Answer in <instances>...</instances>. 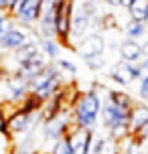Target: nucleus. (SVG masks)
I'll return each mask as SVG.
<instances>
[{
    "label": "nucleus",
    "mask_w": 148,
    "mask_h": 154,
    "mask_svg": "<svg viewBox=\"0 0 148 154\" xmlns=\"http://www.w3.org/2000/svg\"><path fill=\"white\" fill-rule=\"evenodd\" d=\"M138 65H140V73H142L140 79H148V57H144Z\"/></svg>",
    "instance_id": "20"
},
{
    "label": "nucleus",
    "mask_w": 148,
    "mask_h": 154,
    "mask_svg": "<svg viewBox=\"0 0 148 154\" xmlns=\"http://www.w3.org/2000/svg\"><path fill=\"white\" fill-rule=\"evenodd\" d=\"M146 154H148V152H146Z\"/></svg>",
    "instance_id": "29"
},
{
    "label": "nucleus",
    "mask_w": 148,
    "mask_h": 154,
    "mask_svg": "<svg viewBox=\"0 0 148 154\" xmlns=\"http://www.w3.org/2000/svg\"><path fill=\"white\" fill-rule=\"evenodd\" d=\"M16 2H18V0H6V4H8V14H10V12H12V10H14Z\"/></svg>",
    "instance_id": "22"
},
{
    "label": "nucleus",
    "mask_w": 148,
    "mask_h": 154,
    "mask_svg": "<svg viewBox=\"0 0 148 154\" xmlns=\"http://www.w3.org/2000/svg\"><path fill=\"white\" fill-rule=\"evenodd\" d=\"M109 79L112 81H116L118 85H122V87H128V85L136 83V81H140V65L138 63H126V61H118L114 63L112 67H109Z\"/></svg>",
    "instance_id": "3"
},
{
    "label": "nucleus",
    "mask_w": 148,
    "mask_h": 154,
    "mask_svg": "<svg viewBox=\"0 0 148 154\" xmlns=\"http://www.w3.org/2000/svg\"><path fill=\"white\" fill-rule=\"evenodd\" d=\"M118 154H124V152H122V150H120V152H118Z\"/></svg>",
    "instance_id": "28"
},
{
    "label": "nucleus",
    "mask_w": 148,
    "mask_h": 154,
    "mask_svg": "<svg viewBox=\"0 0 148 154\" xmlns=\"http://www.w3.org/2000/svg\"><path fill=\"white\" fill-rule=\"evenodd\" d=\"M103 142H106V136H101V134L94 132V138H91V148H89V154H101V150H103Z\"/></svg>",
    "instance_id": "17"
},
{
    "label": "nucleus",
    "mask_w": 148,
    "mask_h": 154,
    "mask_svg": "<svg viewBox=\"0 0 148 154\" xmlns=\"http://www.w3.org/2000/svg\"><path fill=\"white\" fill-rule=\"evenodd\" d=\"M118 51H120L122 61H126V63H140L146 57L142 43L140 41H132V38H124L120 43V47H118Z\"/></svg>",
    "instance_id": "9"
},
{
    "label": "nucleus",
    "mask_w": 148,
    "mask_h": 154,
    "mask_svg": "<svg viewBox=\"0 0 148 154\" xmlns=\"http://www.w3.org/2000/svg\"><path fill=\"white\" fill-rule=\"evenodd\" d=\"M55 65L59 67V71H61L63 75H69V77H75L79 73L77 65L71 61V59H67V57H59L57 61H55Z\"/></svg>",
    "instance_id": "14"
},
{
    "label": "nucleus",
    "mask_w": 148,
    "mask_h": 154,
    "mask_svg": "<svg viewBox=\"0 0 148 154\" xmlns=\"http://www.w3.org/2000/svg\"><path fill=\"white\" fill-rule=\"evenodd\" d=\"M106 2V6L108 8H118V6H122V0H103Z\"/></svg>",
    "instance_id": "21"
},
{
    "label": "nucleus",
    "mask_w": 148,
    "mask_h": 154,
    "mask_svg": "<svg viewBox=\"0 0 148 154\" xmlns=\"http://www.w3.org/2000/svg\"><path fill=\"white\" fill-rule=\"evenodd\" d=\"M101 108H103V97L100 95L97 89L79 93L73 101V109H71L73 112V124L94 132L101 116Z\"/></svg>",
    "instance_id": "1"
},
{
    "label": "nucleus",
    "mask_w": 148,
    "mask_h": 154,
    "mask_svg": "<svg viewBox=\"0 0 148 154\" xmlns=\"http://www.w3.org/2000/svg\"><path fill=\"white\" fill-rule=\"evenodd\" d=\"M142 47H144V55H146V57H148V38H146V41H144V43H142Z\"/></svg>",
    "instance_id": "25"
},
{
    "label": "nucleus",
    "mask_w": 148,
    "mask_h": 154,
    "mask_svg": "<svg viewBox=\"0 0 148 154\" xmlns=\"http://www.w3.org/2000/svg\"><path fill=\"white\" fill-rule=\"evenodd\" d=\"M41 14H43V0H26L23 6H18L10 16L16 23H20V26L31 29V26H35V23H39Z\"/></svg>",
    "instance_id": "5"
},
{
    "label": "nucleus",
    "mask_w": 148,
    "mask_h": 154,
    "mask_svg": "<svg viewBox=\"0 0 148 154\" xmlns=\"http://www.w3.org/2000/svg\"><path fill=\"white\" fill-rule=\"evenodd\" d=\"M39 47L41 53L47 57L51 63H55L59 59V49H61V43L57 38H39Z\"/></svg>",
    "instance_id": "11"
},
{
    "label": "nucleus",
    "mask_w": 148,
    "mask_h": 154,
    "mask_svg": "<svg viewBox=\"0 0 148 154\" xmlns=\"http://www.w3.org/2000/svg\"><path fill=\"white\" fill-rule=\"evenodd\" d=\"M89 67V71H103L106 67V55H101V57H91V59H85L83 61Z\"/></svg>",
    "instance_id": "16"
},
{
    "label": "nucleus",
    "mask_w": 148,
    "mask_h": 154,
    "mask_svg": "<svg viewBox=\"0 0 148 154\" xmlns=\"http://www.w3.org/2000/svg\"><path fill=\"white\" fill-rule=\"evenodd\" d=\"M6 14H8V12H0V24H2V20H4V18H6Z\"/></svg>",
    "instance_id": "26"
},
{
    "label": "nucleus",
    "mask_w": 148,
    "mask_h": 154,
    "mask_svg": "<svg viewBox=\"0 0 148 154\" xmlns=\"http://www.w3.org/2000/svg\"><path fill=\"white\" fill-rule=\"evenodd\" d=\"M130 114L132 112L118 108L114 101H109L106 97L103 108H101V124H103L106 130H112V128H118V126H126V124H130Z\"/></svg>",
    "instance_id": "6"
},
{
    "label": "nucleus",
    "mask_w": 148,
    "mask_h": 154,
    "mask_svg": "<svg viewBox=\"0 0 148 154\" xmlns=\"http://www.w3.org/2000/svg\"><path fill=\"white\" fill-rule=\"evenodd\" d=\"M126 12H128V18L138 20V23H144L146 16H148V0H136Z\"/></svg>",
    "instance_id": "13"
},
{
    "label": "nucleus",
    "mask_w": 148,
    "mask_h": 154,
    "mask_svg": "<svg viewBox=\"0 0 148 154\" xmlns=\"http://www.w3.org/2000/svg\"><path fill=\"white\" fill-rule=\"evenodd\" d=\"M124 35H126V38L138 41V38H144L148 35V29L144 26V23H138V20L128 18V20H126V24H124Z\"/></svg>",
    "instance_id": "12"
},
{
    "label": "nucleus",
    "mask_w": 148,
    "mask_h": 154,
    "mask_svg": "<svg viewBox=\"0 0 148 154\" xmlns=\"http://www.w3.org/2000/svg\"><path fill=\"white\" fill-rule=\"evenodd\" d=\"M134 2H136V0H122V8H124V10H128Z\"/></svg>",
    "instance_id": "23"
},
{
    "label": "nucleus",
    "mask_w": 148,
    "mask_h": 154,
    "mask_svg": "<svg viewBox=\"0 0 148 154\" xmlns=\"http://www.w3.org/2000/svg\"><path fill=\"white\" fill-rule=\"evenodd\" d=\"M0 12H8V4H6V0H0Z\"/></svg>",
    "instance_id": "24"
},
{
    "label": "nucleus",
    "mask_w": 148,
    "mask_h": 154,
    "mask_svg": "<svg viewBox=\"0 0 148 154\" xmlns=\"http://www.w3.org/2000/svg\"><path fill=\"white\" fill-rule=\"evenodd\" d=\"M32 38V32L24 31V26H12L10 31H6L0 37V51H18L20 47H24Z\"/></svg>",
    "instance_id": "7"
},
{
    "label": "nucleus",
    "mask_w": 148,
    "mask_h": 154,
    "mask_svg": "<svg viewBox=\"0 0 148 154\" xmlns=\"http://www.w3.org/2000/svg\"><path fill=\"white\" fill-rule=\"evenodd\" d=\"M144 26H146V29H148V16H146V20H144Z\"/></svg>",
    "instance_id": "27"
},
{
    "label": "nucleus",
    "mask_w": 148,
    "mask_h": 154,
    "mask_svg": "<svg viewBox=\"0 0 148 154\" xmlns=\"http://www.w3.org/2000/svg\"><path fill=\"white\" fill-rule=\"evenodd\" d=\"M49 154H73V148H71V144H69V138L63 136L61 140L53 142V146H51V152H49Z\"/></svg>",
    "instance_id": "15"
},
{
    "label": "nucleus",
    "mask_w": 148,
    "mask_h": 154,
    "mask_svg": "<svg viewBox=\"0 0 148 154\" xmlns=\"http://www.w3.org/2000/svg\"><path fill=\"white\" fill-rule=\"evenodd\" d=\"M29 87H31V95H35L41 103H49L63 89V73L55 63H49L43 73L29 81Z\"/></svg>",
    "instance_id": "2"
},
{
    "label": "nucleus",
    "mask_w": 148,
    "mask_h": 154,
    "mask_svg": "<svg viewBox=\"0 0 148 154\" xmlns=\"http://www.w3.org/2000/svg\"><path fill=\"white\" fill-rule=\"evenodd\" d=\"M73 49L83 61L91 59V57H101L103 51H106V38H103L101 32H89L81 41H77Z\"/></svg>",
    "instance_id": "4"
},
{
    "label": "nucleus",
    "mask_w": 148,
    "mask_h": 154,
    "mask_svg": "<svg viewBox=\"0 0 148 154\" xmlns=\"http://www.w3.org/2000/svg\"><path fill=\"white\" fill-rule=\"evenodd\" d=\"M148 122V103L144 101H136V106H134L132 114H130V134L136 136L138 132L144 128V124Z\"/></svg>",
    "instance_id": "10"
},
{
    "label": "nucleus",
    "mask_w": 148,
    "mask_h": 154,
    "mask_svg": "<svg viewBox=\"0 0 148 154\" xmlns=\"http://www.w3.org/2000/svg\"><path fill=\"white\" fill-rule=\"evenodd\" d=\"M67 138H69V144L73 148V154H89V148H91V138H94V132L85 130V128H79V126H71L69 132H67Z\"/></svg>",
    "instance_id": "8"
},
{
    "label": "nucleus",
    "mask_w": 148,
    "mask_h": 154,
    "mask_svg": "<svg viewBox=\"0 0 148 154\" xmlns=\"http://www.w3.org/2000/svg\"><path fill=\"white\" fill-rule=\"evenodd\" d=\"M120 152V142L114 138H109V136H106V142H103V150H101V154H118Z\"/></svg>",
    "instance_id": "18"
},
{
    "label": "nucleus",
    "mask_w": 148,
    "mask_h": 154,
    "mask_svg": "<svg viewBox=\"0 0 148 154\" xmlns=\"http://www.w3.org/2000/svg\"><path fill=\"white\" fill-rule=\"evenodd\" d=\"M134 138L138 140V144H140V146H146V144H148V122L144 124V128H142V130L138 132Z\"/></svg>",
    "instance_id": "19"
}]
</instances>
